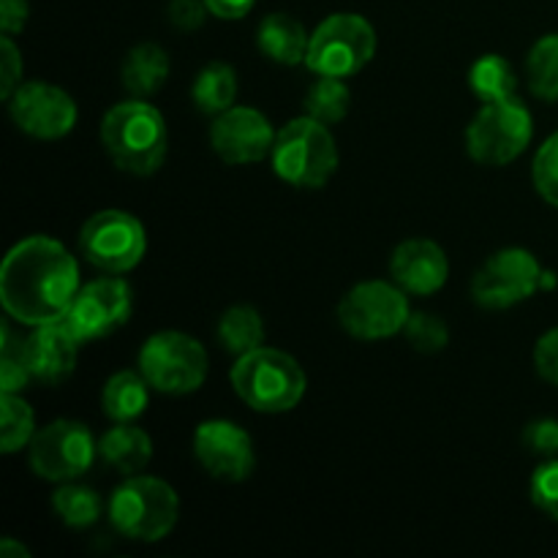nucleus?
I'll list each match as a JSON object with an SVG mask.
<instances>
[{"label":"nucleus","mask_w":558,"mask_h":558,"mask_svg":"<svg viewBox=\"0 0 558 558\" xmlns=\"http://www.w3.org/2000/svg\"><path fill=\"white\" fill-rule=\"evenodd\" d=\"M80 289L74 256L58 240L41 234L16 243L0 267V303L22 325L60 322Z\"/></svg>","instance_id":"f257e3e1"},{"label":"nucleus","mask_w":558,"mask_h":558,"mask_svg":"<svg viewBox=\"0 0 558 558\" xmlns=\"http://www.w3.org/2000/svg\"><path fill=\"white\" fill-rule=\"evenodd\" d=\"M101 142L114 167L136 178H147L158 172L167 158V123L153 104L134 98L104 114Z\"/></svg>","instance_id":"f03ea898"},{"label":"nucleus","mask_w":558,"mask_h":558,"mask_svg":"<svg viewBox=\"0 0 558 558\" xmlns=\"http://www.w3.org/2000/svg\"><path fill=\"white\" fill-rule=\"evenodd\" d=\"M229 379L240 401L265 414L292 412L303 401L308 387L305 371L292 354L265 347L238 357Z\"/></svg>","instance_id":"7ed1b4c3"},{"label":"nucleus","mask_w":558,"mask_h":558,"mask_svg":"<svg viewBox=\"0 0 558 558\" xmlns=\"http://www.w3.org/2000/svg\"><path fill=\"white\" fill-rule=\"evenodd\" d=\"M272 172L294 189H322L338 169L330 129L311 114L283 125L272 142Z\"/></svg>","instance_id":"20e7f679"},{"label":"nucleus","mask_w":558,"mask_h":558,"mask_svg":"<svg viewBox=\"0 0 558 558\" xmlns=\"http://www.w3.org/2000/svg\"><path fill=\"white\" fill-rule=\"evenodd\" d=\"M180 499L172 485L158 477H131L109 499L114 532L136 543H158L174 529Z\"/></svg>","instance_id":"39448f33"},{"label":"nucleus","mask_w":558,"mask_h":558,"mask_svg":"<svg viewBox=\"0 0 558 558\" xmlns=\"http://www.w3.org/2000/svg\"><path fill=\"white\" fill-rule=\"evenodd\" d=\"M532 134V112L515 96L485 101L466 129L469 156L485 167H505L526 150Z\"/></svg>","instance_id":"423d86ee"},{"label":"nucleus","mask_w":558,"mask_h":558,"mask_svg":"<svg viewBox=\"0 0 558 558\" xmlns=\"http://www.w3.org/2000/svg\"><path fill=\"white\" fill-rule=\"evenodd\" d=\"M376 52V31L360 14H332L311 33L305 65L316 76L357 74L371 63Z\"/></svg>","instance_id":"0eeeda50"},{"label":"nucleus","mask_w":558,"mask_h":558,"mask_svg":"<svg viewBox=\"0 0 558 558\" xmlns=\"http://www.w3.org/2000/svg\"><path fill=\"white\" fill-rule=\"evenodd\" d=\"M140 371L153 390L163 396H189L207 379V352L185 332H156L140 352Z\"/></svg>","instance_id":"6e6552de"},{"label":"nucleus","mask_w":558,"mask_h":558,"mask_svg":"<svg viewBox=\"0 0 558 558\" xmlns=\"http://www.w3.org/2000/svg\"><path fill=\"white\" fill-rule=\"evenodd\" d=\"M409 316V300L398 283L365 281L343 294L338 305V322L349 336L360 341H385L403 332Z\"/></svg>","instance_id":"1a4fd4ad"},{"label":"nucleus","mask_w":558,"mask_h":558,"mask_svg":"<svg viewBox=\"0 0 558 558\" xmlns=\"http://www.w3.org/2000/svg\"><path fill=\"white\" fill-rule=\"evenodd\" d=\"M147 248L145 227L131 213L101 210L82 227L80 251L93 267L104 272L134 270Z\"/></svg>","instance_id":"9d476101"},{"label":"nucleus","mask_w":558,"mask_h":558,"mask_svg":"<svg viewBox=\"0 0 558 558\" xmlns=\"http://www.w3.org/2000/svg\"><path fill=\"white\" fill-rule=\"evenodd\" d=\"M543 281L545 272L532 251L501 248L474 272L472 298L483 308L505 311L532 298Z\"/></svg>","instance_id":"9b49d317"},{"label":"nucleus","mask_w":558,"mask_h":558,"mask_svg":"<svg viewBox=\"0 0 558 558\" xmlns=\"http://www.w3.org/2000/svg\"><path fill=\"white\" fill-rule=\"evenodd\" d=\"M98 445L90 430L74 420H54L31 441V469L49 483L80 480L96 461Z\"/></svg>","instance_id":"f8f14e48"},{"label":"nucleus","mask_w":558,"mask_h":558,"mask_svg":"<svg viewBox=\"0 0 558 558\" xmlns=\"http://www.w3.org/2000/svg\"><path fill=\"white\" fill-rule=\"evenodd\" d=\"M131 303L134 298H131L129 283L109 272L76 292L63 322L80 343L101 341L129 322Z\"/></svg>","instance_id":"ddd939ff"},{"label":"nucleus","mask_w":558,"mask_h":558,"mask_svg":"<svg viewBox=\"0 0 558 558\" xmlns=\"http://www.w3.org/2000/svg\"><path fill=\"white\" fill-rule=\"evenodd\" d=\"M16 129L36 140H60L76 125V104L63 87L49 82H25L9 98Z\"/></svg>","instance_id":"4468645a"},{"label":"nucleus","mask_w":558,"mask_h":558,"mask_svg":"<svg viewBox=\"0 0 558 558\" xmlns=\"http://www.w3.org/2000/svg\"><path fill=\"white\" fill-rule=\"evenodd\" d=\"M194 456L202 469L221 483H243L256 466L254 441L229 420H207L196 428Z\"/></svg>","instance_id":"2eb2a0df"},{"label":"nucleus","mask_w":558,"mask_h":558,"mask_svg":"<svg viewBox=\"0 0 558 558\" xmlns=\"http://www.w3.org/2000/svg\"><path fill=\"white\" fill-rule=\"evenodd\" d=\"M272 142H276V134L270 129V120L259 109L232 107L216 114L210 125L213 153L234 167L259 163L272 153Z\"/></svg>","instance_id":"dca6fc26"},{"label":"nucleus","mask_w":558,"mask_h":558,"mask_svg":"<svg viewBox=\"0 0 558 558\" xmlns=\"http://www.w3.org/2000/svg\"><path fill=\"white\" fill-rule=\"evenodd\" d=\"M80 347L82 343L76 341L74 332L60 319L52 325L33 327V332L20 347V354L33 379L44 385H60L74 374Z\"/></svg>","instance_id":"f3484780"},{"label":"nucleus","mask_w":558,"mask_h":558,"mask_svg":"<svg viewBox=\"0 0 558 558\" xmlns=\"http://www.w3.org/2000/svg\"><path fill=\"white\" fill-rule=\"evenodd\" d=\"M390 272L392 281L407 294L428 298L447 283L450 262L434 240H407L392 251Z\"/></svg>","instance_id":"a211bd4d"},{"label":"nucleus","mask_w":558,"mask_h":558,"mask_svg":"<svg viewBox=\"0 0 558 558\" xmlns=\"http://www.w3.org/2000/svg\"><path fill=\"white\" fill-rule=\"evenodd\" d=\"M256 44L272 63L300 65L305 63V54H308L311 36L294 16L276 11L262 20L259 31H256Z\"/></svg>","instance_id":"6ab92c4d"},{"label":"nucleus","mask_w":558,"mask_h":558,"mask_svg":"<svg viewBox=\"0 0 558 558\" xmlns=\"http://www.w3.org/2000/svg\"><path fill=\"white\" fill-rule=\"evenodd\" d=\"M98 456L109 463L112 469H118L125 477H134L136 472L150 463L153 458V439L142 428L131 423H118L114 428H109L107 434L98 441Z\"/></svg>","instance_id":"aec40b11"},{"label":"nucleus","mask_w":558,"mask_h":558,"mask_svg":"<svg viewBox=\"0 0 558 558\" xmlns=\"http://www.w3.org/2000/svg\"><path fill=\"white\" fill-rule=\"evenodd\" d=\"M123 87L134 98H147L163 87L169 76V54L158 44H140L123 60Z\"/></svg>","instance_id":"412c9836"},{"label":"nucleus","mask_w":558,"mask_h":558,"mask_svg":"<svg viewBox=\"0 0 558 558\" xmlns=\"http://www.w3.org/2000/svg\"><path fill=\"white\" fill-rule=\"evenodd\" d=\"M150 401V381L142 376V371H120L104 385L101 409L114 423H134Z\"/></svg>","instance_id":"4be33fe9"},{"label":"nucleus","mask_w":558,"mask_h":558,"mask_svg":"<svg viewBox=\"0 0 558 558\" xmlns=\"http://www.w3.org/2000/svg\"><path fill=\"white\" fill-rule=\"evenodd\" d=\"M191 98L205 114H221L232 109L238 98V74L232 65L207 63L191 85Z\"/></svg>","instance_id":"5701e85b"},{"label":"nucleus","mask_w":558,"mask_h":558,"mask_svg":"<svg viewBox=\"0 0 558 558\" xmlns=\"http://www.w3.org/2000/svg\"><path fill=\"white\" fill-rule=\"evenodd\" d=\"M218 341L234 357L254 352L265 341V322L248 305H234L218 319Z\"/></svg>","instance_id":"b1692460"},{"label":"nucleus","mask_w":558,"mask_h":558,"mask_svg":"<svg viewBox=\"0 0 558 558\" xmlns=\"http://www.w3.org/2000/svg\"><path fill=\"white\" fill-rule=\"evenodd\" d=\"M469 85L480 101H501V98L515 96V71L499 54H485L469 71Z\"/></svg>","instance_id":"393cba45"},{"label":"nucleus","mask_w":558,"mask_h":558,"mask_svg":"<svg viewBox=\"0 0 558 558\" xmlns=\"http://www.w3.org/2000/svg\"><path fill=\"white\" fill-rule=\"evenodd\" d=\"M305 112L319 123H341L352 104V93L341 76H319L305 93Z\"/></svg>","instance_id":"a878e982"},{"label":"nucleus","mask_w":558,"mask_h":558,"mask_svg":"<svg viewBox=\"0 0 558 558\" xmlns=\"http://www.w3.org/2000/svg\"><path fill=\"white\" fill-rule=\"evenodd\" d=\"M52 510L65 526L71 529H87L101 518V496L85 485H60L52 494Z\"/></svg>","instance_id":"bb28decb"},{"label":"nucleus","mask_w":558,"mask_h":558,"mask_svg":"<svg viewBox=\"0 0 558 558\" xmlns=\"http://www.w3.org/2000/svg\"><path fill=\"white\" fill-rule=\"evenodd\" d=\"M526 80L534 96L558 101V33L534 44L526 58Z\"/></svg>","instance_id":"cd10ccee"},{"label":"nucleus","mask_w":558,"mask_h":558,"mask_svg":"<svg viewBox=\"0 0 558 558\" xmlns=\"http://www.w3.org/2000/svg\"><path fill=\"white\" fill-rule=\"evenodd\" d=\"M33 436H36L33 409L14 392H3L0 396V447L5 456L31 445Z\"/></svg>","instance_id":"c85d7f7f"},{"label":"nucleus","mask_w":558,"mask_h":558,"mask_svg":"<svg viewBox=\"0 0 558 558\" xmlns=\"http://www.w3.org/2000/svg\"><path fill=\"white\" fill-rule=\"evenodd\" d=\"M403 336H407V341L417 352L425 354L441 352L447 347V341H450V330H447L445 322L434 314H425V311H414L409 316L407 327H403Z\"/></svg>","instance_id":"c756f323"},{"label":"nucleus","mask_w":558,"mask_h":558,"mask_svg":"<svg viewBox=\"0 0 558 558\" xmlns=\"http://www.w3.org/2000/svg\"><path fill=\"white\" fill-rule=\"evenodd\" d=\"M534 189L548 205L558 207V131L534 156Z\"/></svg>","instance_id":"7c9ffc66"},{"label":"nucleus","mask_w":558,"mask_h":558,"mask_svg":"<svg viewBox=\"0 0 558 558\" xmlns=\"http://www.w3.org/2000/svg\"><path fill=\"white\" fill-rule=\"evenodd\" d=\"M532 501L537 505V510L558 521V458H550L534 472Z\"/></svg>","instance_id":"2f4dec72"},{"label":"nucleus","mask_w":558,"mask_h":558,"mask_svg":"<svg viewBox=\"0 0 558 558\" xmlns=\"http://www.w3.org/2000/svg\"><path fill=\"white\" fill-rule=\"evenodd\" d=\"M22 80V58L11 36L0 38V96L9 101L11 93L20 87Z\"/></svg>","instance_id":"473e14b6"},{"label":"nucleus","mask_w":558,"mask_h":558,"mask_svg":"<svg viewBox=\"0 0 558 558\" xmlns=\"http://www.w3.org/2000/svg\"><path fill=\"white\" fill-rule=\"evenodd\" d=\"M523 441L532 452L545 458L558 456V420H534L526 430H523Z\"/></svg>","instance_id":"72a5a7b5"},{"label":"nucleus","mask_w":558,"mask_h":558,"mask_svg":"<svg viewBox=\"0 0 558 558\" xmlns=\"http://www.w3.org/2000/svg\"><path fill=\"white\" fill-rule=\"evenodd\" d=\"M207 14H210V9H207L205 0H172L169 3V22L180 31H196V27L205 25Z\"/></svg>","instance_id":"f704fd0d"},{"label":"nucleus","mask_w":558,"mask_h":558,"mask_svg":"<svg viewBox=\"0 0 558 558\" xmlns=\"http://www.w3.org/2000/svg\"><path fill=\"white\" fill-rule=\"evenodd\" d=\"M534 365H537L539 376L550 385L558 387V327L545 332L534 349Z\"/></svg>","instance_id":"c9c22d12"},{"label":"nucleus","mask_w":558,"mask_h":558,"mask_svg":"<svg viewBox=\"0 0 558 558\" xmlns=\"http://www.w3.org/2000/svg\"><path fill=\"white\" fill-rule=\"evenodd\" d=\"M31 371H27L25 360H22V354H11L9 349H3V360H0V390L3 392H22L27 387V381H31Z\"/></svg>","instance_id":"e433bc0d"},{"label":"nucleus","mask_w":558,"mask_h":558,"mask_svg":"<svg viewBox=\"0 0 558 558\" xmlns=\"http://www.w3.org/2000/svg\"><path fill=\"white\" fill-rule=\"evenodd\" d=\"M31 5L27 0H0V31L3 36H14L27 25Z\"/></svg>","instance_id":"4c0bfd02"},{"label":"nucleus","mask_w":558,"mask_h":558,"mask_svg":"<svg viewBox=\"0 0 558 558\" xmlns=\"http://www.w3.org/2000/svg\"><path fill=\"white\" fill-rule=\"evenodd\" d=\"M207 9L218 20H243L251 9H254L256 0H205Z\"/></svg>","instance_id":"58836bf2"},{"label":"nucleus","mask_w":558,"mask_h":558,"mask_svg":"<svg viewBox=\"0 0 558 558\" xmlns=\"http://www.w3.org/2000/svg\"><path fill=\"white\" fill-rule=\"evenodd\" d=\"M0 556L3 558H31L25 545H20L16 539H11V537H5L3 543H0Z\"/></svg>","instance_id":"ea45409f"}]
</instances>
